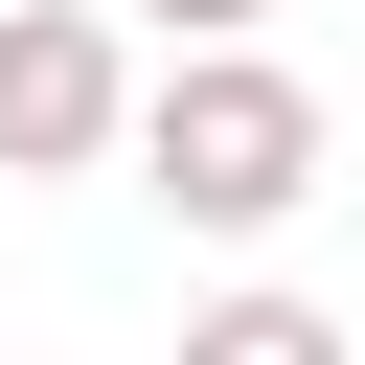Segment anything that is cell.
Instances as JSON below:
<instances>
[{"label": "cell", "instance_id": "obj_1", "mask_svg": "<svg viewBox=\"0 0 365 365\" xmlns=\"http://www.w3.org/2000/svg\"><path fill=\"white\" fill-rule=\"evenodd\" d=\"M114 160H137V205H160V228L274 251V228L342 182V114H319V68H274V46H137Z\"/></svg>", "mask_w": 365, "mask_h": 365}, {"label": "cell", "instance_id": "obj_2", "mask_svg": "<svg viewBox=\"0 0 365 365\" xmlns=\"http://www.w3.org/2000/svg\"><path fill=\"white\" fill-rule=\"evenodd\" d=\"M114 114H137V23L0 0V182H114Z\"/></svg>", "mask_w": 365, "mask_h": 365}, {"label": "cell", "instance_id": "obj_3", "mask_svg": "<svg viewBox=\"0 0 365 365\" xmlns=\"http://www.w3.org/2000/svg\"><path fill=\"white\" fill-rule=\"evenodd\" d=\"M182 365H365V342H342V319H319L297 274H228V297L182 319Z\"/></svg>", "mask_w": 365, "mask_h": 365}, {"label": "cell", "instance_id": "obj_4", "mask_svg": "<svg viewBox=\"0 0 365 365\" xmlns=\"http://www.w3.org/2000/svg\"><path fill=\"white\" fill-rule=\"evenodd\" d=\"M114 23H137V46H251L274 0H114Z\"/></svg>", "mask_w": 365, "mask_h": 365}]
</instances>
